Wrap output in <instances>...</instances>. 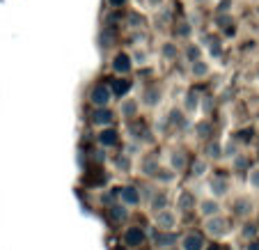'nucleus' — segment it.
Returning <instances> with one entry per match:
<instances>
[{
    "mask_svg": "<svg viewBox=\"0 0 259 250\" xmlns=\"http://www.w3.org/2000/svg\"><path fill=\"white\" fill-rule=\"evenodd\" d=\"M204 232L209 236H213V239H220V236H225L227 232H230V223H227V218L215 214V216H211L204 221Z\"/></svg>",
    "mask_w": 259,
    "mask_h": 250,
    "instance_id": "f257e3e1",
    "label": "nucleus"
},
{
    "mask_svg": "<svg viewBox=\"0 0 259 250\" xmlns=\"http://www.w3.org/2000/svg\"><path fill=\"white\" fill-rule=\"evenodd\" d=\"M90 101H92L94 108H106L108 103L113 101V92H110V88L103 83L94 85L92 92H90Z\"/></svg>",
    "mask_w": 259,
    "mask_h": 250,
    "instance_id": "f03ea898",
    "label": "nucleus"
},
{
    "mask_svg": "<svg viewBox=\"0 0 259 250\" xmlns=\"http://www.w3.org/2000/svg\"><path fill=\"white\" fill-rule=\"evenodd\" d=\"M156 227L158 230H163V232H172L177 227V214H172L170 209H161V211H156Z\"/></svg>",
    "mask_w": 259,
    "mask_h": 250,
    "instance_id": "7ed1b4c3",
    "label": "nucleus"
},
{
    "mask_svg": "<svg viewBox=\"0 0 259 250\" xmlns=\"http://www.w3.org/2000/svg\"><path fill=\"white\" fill-rule=\"evenodd\" d=\"M204 236L197 234V232H188V234L181 236V250H204Z\"/></svg>",
    "mask_w": 259,
    "mask_h": 250,
    "instance_id": "20e7f679",
    "label": "nucleus"
},
{
    "mask_svg": "<svg viewBox=\"0 0 259 250\" xmlns=\"http://www.w3.org/2000/svg\"><path fill=\"white\" fill-rule=\"evenodd\" d=\"M131 69H133V60H131V55L128 53H117L113 58V71L115 74L124 76V74H128Z\"/></svg>",
    "mask_w": 259,
    "mask_h": 250,
    "instance_id": "39448f33",
    "label": "nucleus"
},
{
    "mask_svg": "<svg viewBox=\"0 0 259 250\" xmlns=\"http://www.w3.org/2000/svg\"><path fill=\"white\" fill-rule=\"evenodd\" d=\"M147 239V234L140 230V227H128L126 232H124V243L128 245V248H138V245H142Z\"/></svg>",
    "mask_w": 259,
    "mask_h": 250,
    "instance_id": "423d86ee",
    "label": "nucleus"
},
{
    "mask_svg": "<svg viewBox=\"0 0 259 250\" xmlns=\"http://www.w3.org/2000/svg\"><path fill=\"white\" fill-rule=\"evenodd\" d=\"M119 197H122L124 206H138L140 204V191L136 186H124L119 188Z\"/></svg>",
    "mask_w": 259,
    "mask_h": 250,
    "instance_id": "0eeeda50",
    "label": "nucleus"
},
{
    "mask_svg": "<svg viewBox=\"0 0 259 250\" xmlns=\"http://www.w3.org/2000/svg\"><path fill=\"white\" fill-rule=\"evenodd\" d=\"M113 119H115V115H113V110H108V106L106 108H97L94 110V115H92V124L94 127H113Z\"/></svg>",
    "mask_w": 259,
    "mask_h": 250,
    "instance_id": "6e6552de",
    "label": "nucleus"
},
{
    "mask_svg": "<svg viewBox=\"0 0 259 250\" xmlns=\"http://www.w3.org/2000/svg\"><path fill=\"white\" fill-rule=\"evenodd\" d=\"M227 191H230V184L223 179V177H213V179H209V193H211V197H225L227 195Z\"/></svg>",
    "mask_w": 259,
    "mask_h": 250,
    "instance_id": "1a4fd4ad",
    "label": "nucleus"
},
{
    "mask_svg": "<svg viewBox=\"0 0 259 250\" xmlns=\"http://www.w3.org/2000/svg\"><path fill=\"white\" fill-rule=\"evenodd\" d=\"M177 209L181 214H188L191 209H195V195L191 191H181L179 197H177Z\"/></svg>",
    "mask_w": 259,
    "mask_h": 250,
    "instance_id": "9d476101",
    "label": "nucleus"
},
{
    "mask_svg": "<svg viewBox=\"0 0 259 250\" xmlns=\"http://www.w3.org/2000/svg\"><path fill=\"white\" fill-rule=\"evenodd\" d=\"M200 214L202 218H211L215 214H220V202L215 197H206V200L200 202Z\"/></svg>",
    "mask_w": 259,
    "mask_h": 250,
    "instance_id": "9b49d317",
    "label": "nucleus"
},
{
    "mask_svg": "<svg viewBox=\"0 0 259 250\" xmlns=\"http://www.w3.org/2000/svg\"><path fill=\"white\" fill-rule=\"evenodd\" d=\"M117 140H119V136L113 127H103V131L99 133V145H101V147H115Z\"/></svg>",
    "mask_w": 259,
    "mask_h": 250,
    "instance_id": "f8f14e48",
    "label": "nucleus"
},
{
    "mask_svg": "<svg viewBox=\"0 0 259 250\" xmlns=\"http://www.w3.org/2000/svg\"><path fill=\"white\" fill-rule=\"evenodd\" d=\"M131 80H126V78H115L113 80V85H110V92H113V97H126L128 92H131Z\"/></svg>",
    "mask_w": 259,
    "mask_h": 250,
    "instance_id": "ddd939ff",
    "label": "nucleus"
},
{
    "mask_svg": "<svg viewBox=\"0 0 259 250\" xmlns=\"http://www.w3.org/2000/svg\"><path fill=\"white\" fill-rule=\"evenodd\" d=\"M119 115H122V117H126V119L136 117V115H138V101H136V99H124V97H122Z\"/></svg>",
    "mask_w": 259,
    "mask_h": 250,
    "instance_id": "4468645a",
    "label": "nucleus"
},
{
    "mask_svg": "<svg viewBox=\"0 0 259 250\" xmlns=\"http://www.w3.org/2000/svg\"><path fill=\"white\" fill-rule=\"evenodd\" d=\"M167 206V193L165 191H158V193H154L152 197H149V209L156 214V211H161V209H165Z\"/></svg>",
    "mask_w": 259,
    "mask_h": 250,
    "instance_id": "2eb2a0df",
    "label": "nucleus"
},
{
    "mask_svg": "<svg viewBox=\"0 0 259 250\" xmlns=\"http://www.w3.org/2000/svg\"><path fill=\"white\" fill-rule=\"evenodd\" d=\"M154 243H156L161 250L172 248V245L177 243V236L172 234V232H163V230H161V234H156V236H154Z\"/></svg>",
    "mask_w": 259,
    "mask_h": 250,
    "instance_id": "dca6fc26",
    "label": "nucleus"
},
{
    "mask_svg": "<svg viewBox=\"0 0 259 250\" xmlns=\"http://www.w3.org/2000/svg\"><path fill=\"white\" fill-rule=\"evenodd\" d=\"M142 103H145L147 108H156L158 103H161V90L158 88H149L142 97Z\"/></svg>",
    "mask_w": 259,
    "mask_h": 250,
    "instance_id": "f3484780",
    "label": "nucleus"
},
{
    "mask_svg": "<svg viewBox=\"0 0 259 250\" xmlns=\"http://www.w3.org/2000/svg\"><path fill=\"white\" fill-rule=\"evenodd\" d=\"M191 71H193V76H195V78H204V76L209 74V62H204L202 58L193 60V62H191Z\"/></svg>",
    "mask_w": 259,
    "mask_h": 250,
    "instance_id": "a211bd4d",
    "label": "nucleus"
},
{
    "mask_svg": "<svg viewBox=\"0 0 259 250\" xmlns=\"http://www.w3.org/2000/svg\"><path fill=\"white\" fill-rule=\"evenodd\" d=\"M140 170H142V175H156V170H158V158H156V156H145V158H142Z\"/></svg>",
    "mask_w": 259,
    "mask_h": 250,
    "instance_id": "6ab92c4d",
    "label": "nucleus"
},
{
    "mask_svg": "<svg viewBox=\"0 0 259 250\" xmlns=\"http://www.w3.org/2000/svg\"><path fill=\"white\" fill-rule=\"evenodd\" d=\"M170 165H172L175 172L184 170V168H186V154L184 152H172L170 154Z\"/></svg>",
    "mask_w": 259,
    "mask_h": 250,
    "instance_id": "aec40b11",
    "label": "nucleus"
},
{
    "mask_svg": "<svg viewBox=\"0 0 259 250\" xmlns=\"http://www.w3.org/2000/svg\"><path fill=\"white\" fill-rule=\"evenodd\" d=\"M154 177H156V179H158L161 184H172V182L177 179V172L172 170V168H170V170H161V168H158L156 175H154Z\"/></svg>",
    "mask_w": 259,
    "mask_h": 250,
    "instance_id": "412c9836",
    "label": "nucleus"
},
{
    "mask_svg": "<svg viewBox=\"0 0 259 250\" xmlns=\"http://www.w3.org/2000/svg\"><path fill=\"white\" fill-rule=\"evenodd\" d=\"M220 156H223V145H220V142H209V147H206V158L218 161Z\"/></svg>",
    "mask_w": 259,
    "mask_h": 250,
    "instance_id": "4be33fe9",
    "label": "nucleus"
},
{
    "mask_svg": "<svg viewBox=\"0 0 259 250\" xmlns=\"http://www.w3.org/2000/svg\"><path fill=\"white\" fill-rule=\"evenodd\" d=\"M110 218H113V223H124L126 221V209L119 204H113L110 206Z\"/></svg>",
    "mask_w": 259,
    "mask_h": 250,
    "instance_id": "5701e85b",
    "label": "nucleus"
},
{
    "mask_svg": "<svg viewBox=\"0 0 259 250\" xmlns=\"http://www.w3.org/2000/svg\"><path fill=\"white\" fill-rule=\"evenodd\" d=\"M206 170H209L206 158H197V161L193 163V168H191V175L193 177H202V175H206Z\"/></svg>",
    "mask_w": 259,
    "mask_h": 250,
    "instance_id": "b1692460",
    "label": "nucleus"
},
{
    "mask_svg": "<svg viewBox=\"0 0 259 250\" xmlns=\"http://www.w3.org/2000/svg\"><path fill=\"white\" fill-rule=\"evenodd\" d=\"M170 124H177V127H186V117H184V113H181L179 108H172L170 110Z\"/></svg>",
    "mask_w": 259,
    "mask_h": 250,
    "instance_id": "393cba45",
    "label": "nucleus"
},
{
    "mask_svg": "<svg viewBox=\"0 0 259 250\" xmlns=\"http://www.w3.org/2000/svg\"><path fill=\"white\" fill-rule=\"evenodd\" d=\"M131 60H133V64H147V60H149V55H147V51H142V49H136L131 53Z\"/></svg>",
    "mask_w": 259,
    "mask_h": 250,
    "instance_id": "a878e982",
    "label": "nucleus"
},
{
    "mask_svg": "<svg viewBox=\"0 0 259 250\" xmlns=\"http://www.w3.org/2000/svg\"><path fill=\"white\" fill-rule=\"evenodd\" d=\"M197 106H200V101H197V94L195 92H188V97H186V110H188V113H193V110H197Z\"/></svg>",
    "mask_w": 259,
    "mask_h": 250,
    "instance_id": "bb28decb",
    "label": "nucleus"
},
{
    "mask_svg": "<svg viewBox=\"0 0 259 250\" xmlns=\"http://www.w3.org/2000/svg\"><path fill=\"white\" fill-rule=\"evenodd\" d=\"M161 53H163V55H165V58L175 60V58H177V46H175V44H172V41H167V44H163Z\"/></svg>",
    "mask_w": 259,
    "mask_h": 250,
    "instance_id": "cd10ccee",
    "label": "nucleus"
},
{
    "mask_svg": "<svg viewBox=\"0 0 259 250\" xmlns=\"http://www.w3.org/2000/svg\"><path fill=\"white\" fill-rule=\"evenodd\" d=\"M177 34H179V37H191L193 34V28H191V23H179V28H177Z\"/></svg>",
    "mask_w": 259,
    "mask_h": 250,
    "instance_id": "c85d7f7f",
    "label": "nucleus"
},
{
    "mask_svg": "<svg viewBox=\"0 0 259 250\" xmlns=\"http://www.w3.org/2000/svg\"><path fill=\"white\" fill-rule=\"evenodd\" d=\"M115 165H117L122 172H131V163H128V158H126V156L115 158Z\"/></svg>",
    "mask_w": 259,
    "mask_h": 250,
    "instance_id": "c756f323",
    "label": "nucleus"
},
{
    "mask_svg": "<svg viewBox=\"0 0 259 250\" xmlns=\"http://www.w3.org/2000/svg\"><path fill=\"white\" fill-rule=\"evenodd\" d=\"M250 202H245V200H239L236 202V214H239V216H245V214H250Z\"/></svg>",
    "mask_w": 259,
    "mask_h": 250,
    "instance_id": "7c9ffc66",
    "label": "nucleus"
},
{
    "mask_svg": "<svg viewBox=\"0 0 259 250\" xmlns=\"http://www.w3.org/2000/svg\"><path fill=\"white\" fill-rule=\"evenodd\" d=\"M113 39H115V34H113V32H108V30H106V32H103L101 37H99V44H101L103 49H106V46H110V41H113Z\"/></svg>",
    "mask_w": 259,
    "mask_h": 250,
    "instance_id": "2f4dec72",
    "label": "nucleus"
},
{
    "mask_svg": "<svg viewBox=\"0 0 259 250\" xmlns=\"http://www.w3.org/2000/svg\"><path fill=\"white\" fill-rule=\"evenodd\" d=\"M186 55H188V60H191V62H193V60H197V58H200V49H197L195 44H191V46H188V49H186Z\"/></svg>",
    "mask_w": 259,
    "mask_h": 250,
    "instance_id": "473e14b6",
    "label": "nucleus"
},
{
    "mask_svg": "<svg viewBox=\"0 0 259 250\" xmlns=\"http://www.w3.org/2000/svg\"><path fill=\"white\" fill-rule=\"evenodd\" d=\"M200 108L204 110V113H211V110H213V101H211L209 97H204V99L200 101Z\"/></svg>",
    "mask_w": 259,
    "mask_h": 250,
    "instance_id": "72a5a7b5",
    "label": "nucleus"
},
{
    "mask_svg": "<svg viewBox=\"0 0 259 250\" xmlns=\"http://www.w3.org/2000/svg\"><path fill=\"white\" fill-rule=\"evenodd\" d=\"M230 5H232V0H220L218 3V14H227V12H230Z\"/></svg>",
    "mask_w": 259,
    "mask_h": 250,
    "instance_id": "f704fd0d",
    "label": "nucleus"
},
{
    "mask_svg": "<svg viewBox=\"0 0 259 250\" xmlns=\"http://www.w3.org/2000/svg\"><path fill=\"white\" fill-rule=\"evenodd\" d=\"M250 186L259 191V170H252V172H250Z\"/></svg>",
    "mask_w": 259,
    "mask_h": 250,
    "instance_id": "c9c22d12",
    "label": "nucleus"
},
{
    "mask_svg": "<svg viewBox=\"0 0 259 250\" xmlns=\"http://www.w3.org/2000/svg\"><path fill=\"white\" fill-rule=\"evenodd\" d=\"M197 133H200L202 138H209V133H211V127H209V124H200V127H197Z\"/></svg>",
    "mask_w": 259,
    "mask_h": 250,
    "instance_id": "e433bc0d",
    "label": "nucleus"
},
{
    "mask_svg": "<svg viewBox=\"0 0 259 250\" xmlns=\"http://www.w3.org/2000/svg\"><path fill=\"white\" fill-rule=\"evenodd\" d=\"M245 165H248V161H245L243 156H236L234 158V168H236V170H239V168H245Z\"/></svg>",
    "mask_w": 259,
    "mask_h": 250,
    "instance_id": "4c0bfd02",
    "label": "nucleus"
},
{
    "mask_svg": "<svg viewBox=\"0 0 259 250\" xmlns=\"http://www.w3.org/2000/svg\"><path fill=\"white\" fill-rule=\"evenodd\" d=\"M163 3H165V0H147V5L152 7V10H158V7H161Z\"/></svg>",
    "mask_w": 259,
    "mask_h": 250,
    "instance_id": "58836bf2",
    "label": "nucleus"
},
{
    "mask_svg": "<svg viewBox=\"0 0 259 250\" xmlns=\"http://www.w3.org/2000/svg\"><path fill=\"white\" fill-rule=\"evenodd\" d=\"M124 3H126V0H108V5L110 7H122Z\"/></svg>",
    "mask_w": 259,
    "mask_h": 250,
    "instance_id": "ea45409f",
    "label": "nucleus"
},
{
    "mask_svg": "<svg viewBox=\"0 0 259 250\" xmlns=\"http://www.w3.org/2000/svg\"><path fill=\"white\" fill-rule=\"evenodd\" d=\"M254 232H257V230H254V225H245L243 234H245V236H252V234H254Z\"/></svg>",
    "mask_w": 259,
    "mask_h": 250,
    "instance_id": "a19ab883",
    "label": "nucleus"
},
{
    "mask_svg": "<svg viewBox=\"0 0 259 250\" xmlns=\"http://www.w3.org/2000/svg\"><path fill=\"white\" fill-rule=\"evenodd\" d=\"M248 250H259V243H250V245H248Z\"/></svg>",
    "mask_w": 259,
    "mask_h": 250,
    "instance_id": "79ce46f5",
    "label": "nucleus"
},
{
    "mask_svg": "<svg viewBox=\"0 0 259 250\" xmlns=\"http://www.w3.org/2000/svg\"><path fill=\"white\" fill-rule=\"evenodd\" d=\"M204 250H223L220 245H209V248H204Z\"/></svg>",
    "mask_w": 259,
    "mask_h": 250,
    "instance_id": "37998d69",
    "label": "nucleus"
},
{
    "mask_svg": "<svg viewBox=\"0 0 259 250\" xmlns=\"http://www.w3.org/2000/svg\"><path fill=\"white\" fill-rule=\"evenodd\" d=\"M165 250H177V248H165Z\"/></svg>",
    "mask_w": 259,
    "mask_h": 250,
    "instance_id": "c03bdc74",
    "label": "nucleus"
}]
</instances>
